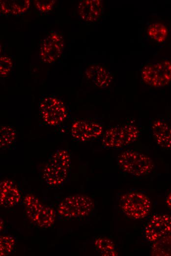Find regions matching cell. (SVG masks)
<instances>
[{"instance_id":"1","label":"cell","mask_w":171,"mask_h":256,"mask_svg":"<svg viewBox=\"0 0 171 256\" xmlns=\"http://www.w3.org/2000/svg\"><path fill=\"white\" fill-rule=\"evenodd\" d=\"M70 168V156L68 150L59 149L53 153L44 168L43 178L46 184L56 187L67 180Z\"/></svg>"},{"instance_id":"2","label":"cell","mask_w":171,"mask_h":256,"mask_svg":"<svg viewBox=\"0 0 171 256\" xmlns=\"http://www.w3.org/2000/svg\"><path fill=\"white\" fill-rule=\"evenodd\" d=\"M27 217L34 226L40 228L52 227L56 221V212L52 207L43 204L38 197L28 194L23 199Z\"/></svg>"},{"instance_id":"3","label":"cell","mask_w":171,"mask_h":256,"mask_svg":"<svg viewBox=\"0 0 171 256\" xmlns=\"http://www.w3.org/2000/svg\"><path fill=\"white\" fill-rule=\"evenodd\" d=\"M95 204L89 196L84 194L68 196L59 203L58 215L65 219H76L88 216L93 211Z\"/></svg>"},{"instance_id":"4","label":"cell","mask_w":171,"mask_h":256,"mask_svg":"<svg viewBox=\"0 0 171 256\" xmlns=\"http://www.w3.org/2000/svg\"><path fill=\"white\" fill-rule=\"evenodd\" d=\"M117 162L123 172L136 177L147 175L154 168L153 161L149 156L132 150L120 154Z\"/></svg>"},{"instance_id":"5","label":"cell","mask_w":171,"mask_h":256,"mask_svg":"<svg viewBox=\"0 0 171 256\" xmlns=\"http://www.w3.org/2000/svg\"><path fill=\"white\" fill-rule=\"evenodd\" d=\"M140 130L132 124L115 126L107 129L102 137V144L108 148H119L135 142L139 137Z\"/></svg>"},{"instance_id":"6","label":"cell","mask_w":171,"mask_h":256,"mask_svg":"<svg viewBox=\"0 0 171 256\" xmlns=\"http://www.w3.org/2000/svg\"><path fill=\"white\" fill-rule=\"evenodd\" d=\"M119 206L126 216L133 219L140 220L149 214L151 202L144 193L130 192L121 196Z\"/></svg>"},{"instance_id":"7","label":"cell","mask_w":171,"mask_h":256,"mask_svg":"<svg viewBox=\"0 0 171 256\" xmlns=\"http://www.w3.org/2000/svg\"><path fill=\"white\" fill-rule=\"evenodd\" d=\"M39 109L43 122L50 126L60 125L66 119L68 115L64 103L53 96L43 97L39 102Z\"/></svg>"},{"instance_id":"8","label":"cell","mask_w":171,"mask_h":256,"mask_svg":"<svg viewBox=\"0 0 171 256\" xmlns=\"http://www.w3.org/2000/svg\"><path fill=\"white\" fill-rule=\"evenodd\" d=\"M141 77L147 85L154 87H163L171 82V62L164 60L149 64L142 68Z\"/></svg>"},{"instance_id":"9","label":"cell","mask_w":171,"mask_h":256,"mask_svg":"<svg viewBox=\"0 0 171 256\" xmlns=\"http://www.w3.org/2000/svg\"><path fill=\"white\" fill-rule=\"evenodd\" d=\"M64 47L63 35L58 32H51L42 41L39 56L42 62L52 64L60 58Z\"/></svg>"},{"instance_id":"10","label":"cell","mask_w":171,"mask_h":256,"mask_svg":"<svg viewBox=\"0 0 171 256\" xmlns=\"http://www.w3.org/2000/svg\"><path fill=\"white\" fill-rule=\"evenodd\" d=\"M171 233V216L166 214L153 215L143 230L145 239L152 243Z\"/></svg>"},{"instance_id":"11","label":"cell","mask_w":171,"mask_h":256,"mask_svg":"<svg viewBox=\"0 0 171 256\" xmlns=\"http://www.w3.org/2000/svg\"><path fill=\"white\" fill-rule=\"evenodd\" d=\"M103 128L97 122L77 120L71 127V134L75 140L85 142L94 140L102 133Z\"/></svg>"},{"instance_id":"12","label":"cell","mask_w":171,"mask_h":256,"mask_svg":"<svg viewBox=\"0 0 171 256\" xmlns=\"http://www.w3.org/2000/svg\"><path fill=\"white\" fill-rule=\"evenodd\" d=\"M21 198L17 185L13 181L5 179L0 183V204L5 208L18 205Z\"/></svg>"},{"instance_id":"13","label":"cell","mask_w":171,"mask_h":256,"mask_svg":"<svg viewBox=\"0 0 171 256\" xmlns=\"http://www.w3.org/2000/svg\"><path fill=\"white\" fill-rule=\"evenodd\" d=\"M103 10V2L101 0H83L79 3L77 7L79 17L88 22L97 21Z\"/></svg>"},{"instance_id":"14","label":"cell","mask_w":171,"mask_h":256,"mask_svg":"<svg viewBox=\"0 0 171 256\" xmlns=\"http://www.w3.org/2000/svg\"><path fill=\"white\" fill-rule=\"evenodd\" d=\"M85 74L87 80L99 88L108 87L113 79L112 74L98 64H92L88 66L85 70Z\"/></svg>"},{"instance_id":"15","label":"cell","mask_w":171,"mask_h":256,"mask_svg":"<svg viewBox=\"0 0 171 256\" xmlns=\"http://www.w3.org/2000/svg\"><path fill=\"white\" fill-rule=\"evenodd\" d=\"M151 131L158 145L166 149H171V128L165 121L155 120L151 126Z\"/></svg>"},{"instance_id":"16","label":"cell","mask_w":171,"mask_h":256,"mask_svg":"<svg viewBox=\"0 0 171 256\" xmlns=\"http://www.w3.org/2000/svg\"><path fill=\"white\" fill-rule=\"evenodd\" d=\"M30 4L29 0H1L0 11L3 15H18L26 12Z\"/></svg>"},{"instance_id":"17","label":"cell","mask_w":171,"mask_h":256,"mask_svg":"<svg viewBox=\"0 0 171 256\" xmlns=\"http://www.w3.org/2000/svg\"><path fill=\"white\" fill-rule=\"evenodd\" d=\"M152 256H171V234L153 243L151 247Z\"/></svg>"},{"instance_id":"18","label":"cell","mask_w":171,"mask_h":256,"mask_svg":"<svg viewBox=\"0 0 171 256\" xmlns=\"http://www.w3.org/2000/svg\"><path fill=\"white\" fill-rule=\"evenodd\" d=\"M17 132L15 128L10 126H1L0 127V148L6 149L15 142Z\"/></svg>"},{"instance_id":"19","label":"cell","mask_w":171,"mask_h":256,"mask_svg":"<svg viewBox=\"0 0 171 256\" xmlns=\"http://www.w3.org/2000/svg\"><path fill=\"white\" fill-rule=\"evenodd\" d=\"M147 32L150 38L159 43L165 41L168 35L167 27L164 24L159 22L149 25Z\"/></svg>"},{"instance_id":"20","label":"cell","mask_w":171,"mask_h":256,"mask_svg":"<svg viewBox=\"0 0 171 256\" xmlns=\"http://www.w3.org/2000/svg\"><path fill=\"white\" fill-rule=\"evenodd\" d=\"M97 250L102 256H116L118 255L113 241L107 237H99L94 242Z\"/></svg>"},{"instance_id":"21","label":"cell","mask_w":171,"mask_h":256,"mask_svg":"<svg viewBox=\"0 0 171 256\" xmlns=\"http://www.w3.org/2000/svg\"><path fill=\"white\" fill-rule=\"evenodd\" d=\"M14 237L10 235H4L0 237V252L1 256H8L12 253L15 247Z\"/></svg>"},{"instance_id":"22","label":"cell","mask_w":171,"mask_h":256,"mask_svg":"<svg viewBox=\"0 0 171 256\" xmlns=\"http://www.w3.org/2000/svg\"><path fill=\"white\" fill-rule=\"evenodd\" d=\"M13 66L11 59L5 55L0 57V75L1 77H6L11 72Z\"/></svg>"},{"instance_id":"23","label":"cell","mask_w":171,"mask_h":256,"mask_svg":"<svg viewBox=\"0 0 171 256\" xmlns=\"http://www.w3.org/2000/svg\"><path fill=\"white\" fill-rule=\"evenodd\" d=\"M56 1L54 0H35L33 2L38 11L41 13H47L53 9Z\"/></svg>"},{"instance_id":"24","label":"cell","mask_w":171,"mask_h":256,"mask_svg":"<svg viewBox=\"0 0 171 256\" xmlns=\"http://www.w3.org/2000/svg\"><path fill=\"white\" fill-rule=\"evenodd\" d=\"M166 202L169 207L171 209V192L168 195L166 199Z\"/></svg>"}]
</instances>
